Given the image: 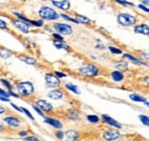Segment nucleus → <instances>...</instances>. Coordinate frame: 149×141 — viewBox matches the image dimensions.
<instances>
[{
	"label": "nucleus",
	"mask_w": 149,
	"mask_h": 141,
	"mask_svg": "<svg viewBox=\"0 0 149 141\" xmlns=\"http://www.w3.org/2000/svg\"><path fill=\"white\" fill-rule=\"evenodd\" d=\"M86 119L92 124H97L100 122V118H99L96 115H87V116H86Z\"/></svg>",
	"instance_id": "cd10ccee"
},
{
	"label": "nucleus",
	"mask_w": 149,
	"mask_h": 141,
	"mask_svg": "<svg viewBox=\"0 0 149 141\" xmlns=\"http://www.w3.org/2000/svg\"><path fill=\"white\" fill-rule=\"evenodd\" d=\"M54 29L57 31V34L60 35H71L72 34V27L69 24H64V23H54Z\"/></svg>",
	"instance_id": "6e6552de"
},
{
	"label": "nucleus",
	"mask_w": 149,
	"mask_h": 141,
	"mask_svg": "<svg viewBox=\"0 0 149 141\" xmlns=\"http://www.w3.org/2000/svg\"><path fill=\"white\" fill-rule=\"evenodd\" d=\"M143 82H145V83H146V84H147V85L149 86V76H147V77L143 79Z\"/></svg>",
	"instance_id": "603ef678"
},
{
	"label": "nucleus",
	"mask_w": 149,
	"mask_h": 141,
	"mask_svg": "<svg viewBox=\"0 0 149 141\" xmlns=\"http://www.w3.org/2000/svg\"><path fill=\"white\" fill-rule=\"evenodd\" d=\"M24 139V141H41L39 138H37V137H35V135H28V137H25V138H23Z\"/></svg>",
	"instance_id": "c9c22d12"
},
{
	"label": "nucleus",
	"mask_w": 149,
	"mask_h": 141,
	"mask_svg": "<svg viewBox=\"0 0 149 141\" xmlns=\"http://www.w3.org/2000/svg\"><path fill=\"white\" fill-rule=\"evenodd\" d=\"M0 29H2V30H8V23H7L6 21L1 20V18H0Z\"/></svg>",
	"instance_id": "f704fd0d"
},
{
	"label": "nucleus",
	"mask_w": 149,
	"mask_h": 141,
	"mask_svg": "<svg viewBox=\"0 0 149 141\" xmlns=\"http://www.w3.org/2000/svg\"><path fill=\"white\" fill-rule=\"evenodd\" d=\"M146 105H147V107L149 108V102H146Z\"/></svg>",
	"instance_id": "6e6d98bb"
},
{
	"label": "nucleus",
	"mask_w": 149,
	"mask_h": 141,
	"mask_svg": "<svg viewBox=\"0 0 149 141\" xmlns=\"http://www.w3.org/2000/svg\"><path fill=\"white\" fill-rule=\"evenodd\" d=\"M102 138L106 141H116L122 138V134L116 128H107L102 132Z\"/></svg>",
	"instance_id": "423d86ee"
},
{
	"label": "nucleus",
	"mask_w": 149,
	"mask_h": 141,
	"mask_svg": "<svg viewBox=\"0 0 149 141\" xmlns=\"http://www.w3.org/2000/svg\"><path fill=\"white\" fill-rule=\"evenodd\" d=\"M130 99L132 101H135V102H145V103L147 102V100H146L143 96H141V95H139V94H135V93L131 94Z\"/></svg>",
	"instance_id": "a878e982"
},
{
	"label": "nucleus",
	"mask_w": 149,
	"mask_h": 141,
	"mask_svg": "<svg viewBox=\"0 0 149 141\" xmlns=\"http://www.w3.org/2000/svg\"><path fill=\"white\" fill-rule=\"evenodd\" d=\"M13 14H14V16H16V18H17V20L22 21V22H24V23H25V24H28L29 27H31V25H32V20H30V18L25 17L24 15L19 14V12H13Z\"/></svg>",
	"instance_id": "aec40b11"
},
{
	"label": "nucleus",
	"mask_w": 149,
	"mask_h": 141,
	"mask_svg": "<svg viewBox=\"0 0 149 141\" xmlns=\"http://www.w3.org/2000/svg\"><path fill=\"white\" fill-rule=\"evenodd\" d=\"M55 137L58 139V140H62V139L64 138V132L61 131V130H57V131L55 132Z\"/></svg>",
	"instance_id": "72a5a7b5"
},
{
	"label": "nucleus",
	"mask_w": 149,
	"mask_h": 141,
	"mask_svg": "<svg viewBox=\"0 0 149 141\" xmlns=\"http://www.w3.org/2000/svg\"><path fill=\"white\" fill-rule=\"evenodd\" d=\"M117 3H120V5H123V6H130V7H133L134 6V3H132V2H129V1H125V0H115Z\"/></svg>",
	"instance_id": "2f4dec72"
},
{
	"label": "nucleus",
	"mask_w": 149,
	"mask_h": 141,
	"mask_svg": "<svg viewBox=\"0 0 149 141\" xmlns=\"http://www.w3.org/2000/svg\"><path fill=\"white\" fill-rule=\"evenodd\" d=\"M0 101H3V102H9V98H6V96H1L0 95Z\"/></svg>",
	"instance_id": "09e8293b"
},
{
	"label": "nucleus",
	"mask_w": 149,
	"mask_h": 141,
	"mask_svg": "<svg viewBox=\"0 0 149 141\" xmlns=\"http://www.w3.org/2000/svg\"><path fill=\"white\" fill-rule=\"evenodd\" d=\"M109 51L111 52L112 54H122V50L117 48V47H113V46H109Z\"/></svg>",
	"instance_id": "473e14b6"
},
{
	"label": "nucleus",
	"mask_w": 149,
	"mask_h": 141,
	"mask_svg": "<svg viewBox=\"0 0 149 141\" xmlns=\"http://www.w3.org/2000/svg\"><path fill=\"white\" fill-rule=\"evenodd\" d=\"M53 38L55 39L56 41H64V39H63V36L60 35V34H53Z\"/></svg>",
	"instance_id": "4c0bfd02"
},
{
	"label": "nucleus",
	"mask_w": 149,
	"mask_h": 141,
	"mask_svg": "<svg viewBox=\"0 0 149 141\" xmlns=\"http://www.w3.org/2000/svg\"><path fill=\"white\" fill-rule=\"evenodd\" d=\"M65 88H67V89H69V91H71V92H74V94H80L79 88L77 87L76 85H74V84H70V83L65 84Z\"/></svg>",
	"instance_id": "bb28decb"
},
{
	"label": "nucleus",
	"mask_w": 149,
	"mask_h": 141,
	"mask_svg": "<svg viewBox=\"0 0 149 141\" xmlns=\"http://www.w3.org/2000/svg\"><path fill=\"white\" fill-rule=\"evenodd\" d=\"M19 137H22V138L28 137V131H26V130H22V131H19Z\"/></svg>",
	"instance_id": "37998d69"
},
{
	"label": "nucleus",
	"mask_w": 149,
	"mask_h": 141,
	"mask_svg": "<svg viewBox=\"0 0 149 141\" xmlns=\"http://www.w3.org/2000/svg\"><path fill=\"white\" fill-rule=\"evenodd\" d=\"M96 48H100V50H103V48H104V46H103V45H96Z\"/></svg>",
	"instance_id": "864d4df0"
},
{
	"label": "nucleus",
	"mask_w": 149,
	"mask_h": 141,
	"mask_svg": "<svg viewBox=\"0 0 149 141\" xmlns=\"http://www.w3.org/2000/svg\"><path fill=\"white\" fill-rule=\"evenodd\" d=\"M19 60H21V61L25 62L26 64H30V66H36V64H37V60H36L33 56L22 54V55H19Z\"/></svg>",
	"instance_id": "f3484780"
},
{
	"label": "nucleus",
	"mask_w": 149,
	"mask_h": 141,
	"mask_svg": "<svg viewBox=\"0 0 149 141\" xmlns=\"http://www.w3.org/2000/svg\"><path fill=\"white\" fill-rule=\"evenodd\" d=\"M139 119L141 121V123H143L145 125L149 126V117L145 116V115H140V116H139Z\"/></svg>",
	"instance_id": "7c9ffc66"
},
{
	"label": "nucleus",
	"mask_w": 149,
	"mask_h": 141,
	"mask_svg": "<svg viewBox=\"0 0 149 141\" xmlns=\"http://www.w3.org/2000/svg\"><path fill=\"white\" fill-rule=\"evenodd\" d=\"M32 25L33 27H42L44 22H42V20H39V21H33L32 20Z\"/></svg>",
	"instance_id": "58836bf2"
},
{
	"label": "nucleus",
	"mask_w": 149,
	"mask_h": 141,
	"mask_svg": "<svg viewBox=\"0 0 149 141\" xmlns=\"http://www.w3.org/2000/svg\"><path fill=\"white\" fill-rule=\"evenodd\" d=\"M74 20L77 21V23L78 24H90L91 23V20L90 18H87V17H85V16H83V15H76V17H74Z\"/></svg>",
	"instance_id": "393cba45"
},
{
	"label": "nucleus",
	"mask_w": 149,
	"mask_h": 141,
	"mask_svg": "<svg viewBox=\"0 0 149 141\" xmlns=\"http://www.w3.org/2000/svg\"><path fill=\"white\" fill-rule=\"evenodd\" d=\"M16 91L19 96L23 98H30L35 94V85L31 82L24 80V82H19L16 83Z\"/></svg>",
	"instance_id": "f257e3e1"
},
{
	"label": "nucleus",
	"mask_w": 149,
	"mask_h": 141,
	"mask_svg": "<svg viewBox=\"0 0 149 141\" xmlns=\"http://www.w3.org/2000/svg\"><path fill=\"white\" fill-rule=\"evenodd\" d=\"M54 75H55L57 78H64V77H67V75L63 73V72H61V71H55Z\"/></svg>",
	"instance_id": "79ce46f5"
},
{
	"label": "nucleus",
	"mask_w": 149,
	"mask_h": 141,
	"mask_svg": "<svg viewBox=\"0 0 149 141\" xmlns=\"http://www.w3.org/2000/svg\"><path fill=\"white\" fill-rule=\"evenodd\" d=\"M47 95H48V98H51V99H53V100H61V99L64 98L65 93H64L62 89H60V88H54V89L51 91Z\"/></svg>",
	"instance_id": "ddd939ff"
},
{
	"label": "nucleus",
	"mask_w": 149,
	"mask_h": 141,
	"mask_svg": "<svg viewBox=\"0 0 149 141\" xmlns=\"http://www.w3.org/2000/svg\"><path fill=\"white\" fill-rule=\"evenodd\" d=\"M13 52L7 50V48H3V47H0V57L1 59H9L12 55H13Z\"/></svg>",
	"instance_id": "5701e85b"
},
{
	"label": "nucleus",
	"mask_w": 149,
	"mask_h": 141,
	"mask_svg": "<svg viewBox=\"0 0 149 141\" xmlns=\"http://www.w3.org/2000/svg\"><path fill=\"white\" fill-rule=\"evenodd\" d=\"M101 119L103 121L104 124H107V125H109V126H112V127H115V128H120V127H122V124H119L116 119L111 118V117L108 116V115H102V116H101Z\"/></svg>",
	"instance_id": "9b49d317"
},
{
	"label": "nucleus",
	"mask_w": 149,
	"mask_h": 141,
	"mask_svg": "<svg viewBox=\"0 0 149 141\" xmlns=\"http://www.w3.org/2000/svg\"><path fill=\"white\" fill-rule=\"evenodd\" d=\"M78 72H79L80 75L85 76V77H90V78H92V77H96V76L100 73V69H99V67H96L95 64L86 63V64L79 67Z\"/></svg>",
	"instance_id": "f03ea898"
},
{
	"label": "nucleus",
	"mask_w": 149,
	"mask_h": 141,
	"mask_svg": "<svg viewBox=\"0 0 149 141\" xmlns=\"http://www.w3.org/2000/svg\"><path fill=\"white\" fill-rule=\"evenodd\" d=\"M79 116H80V114H79V111L76 110V109H69V110L67 111V117H68L69 119L76 121V119L79 118Z\"/></svg>",
	"instance_id": "412c9836"
},
{
	"label": "nucleus",
	"mask_w": 149,
	"mask_h": 141,
	"mask_svg": "<svg viewBox=\"0 0 149 141\" xmlns=\"http://www.w3.org/2000/svg\"><path fill=\"white\" fill-rule=\"evenodd\" d=\"M8 93H9V96H14V98H16V99H19V95L17 93H15L14 91H8Z\"/></svg>",
	"instance_id": "c03bdc74"
},
{
	"label": "nucleus",
	"mask_w": 149,
	"mask_h": 141,
	"mask_svg": "<svg viewBox=\"0 0 149 141\" xmlns=\"http://www.w3.org/2000/svg\"><path fill=\"white\" fill-rule=\"evenodd\" d=\"M52 3H53L55 7L60 8V9H62V10H69L70 7H71L70 1H68V0H61V1L52 0Z\"/></svg>",
	"instance_id": "f8f14e48"
},
{
	"label": "nucleus",
	"mask_w": 149,
	"mask_h": 141,
	"mask_svg": "<svg viewBox=\"0 0 149 141\" xmlns=\"http://www.w3.org/2000/svg\"><path fill=\"white\" fill-rule=\"evenodd\" d=\"M3 130H5V124L0 122V132H1V131H3Z\"/></svg>",
	"instance_id": "3c124183"
},
{
	"label": "nucleus",
	"mask_w": 149,
	"mask_h": 141,
	"mask_svg": "<svg viewBox=\"0 0 149 141\" xmlns=\"http://www.w3.org/2000/svg\"><path fill=\"white\" fill-rule=\"evenodd\" d=\"M123 56H124V59L130 60L131 62H133V63H135V64H139V66H147L146 62L141 61L140 59H138V57H135V56H133V55H131V54H129V53L123 54Z\"/></svg>",
	"instance_id": "a211bd4d"
},
{
	"label": "nucleus",
	"mask_w": 149,
	"mask_h": 141,
	"mask_svg": "<svg viewBox=\"0 0 149 141\" xmlns=\"http://www.w3.org/2000/svg\"><path fill=\"white\" fill-rule=\"evenodd\" d=\"M38 15L40 16L41 20H48V21H54L60 17V14H57L56 10H54L51 7H47V6H42L39 9Z\"/></svg>",
	"instance_id": "7ed1b4c3"
},
{
	"label": "nucleus",
	"mask_w": 149,
	"mask_h": 141,
	"mask_svg": "<svg viewBox=\"0 0 149 141\" xmlns=\"http://www.w3.org/2000/svg\"><path fill=\"white\" fill-rule=\"evenodd\" d=\"M0 82H1V84H2L5 87L7 88V91H13V85H12V83H10V82H8V80H7V79H5V78H2Z\"/></svg>",
	"instance_id": "c85d7f7f"
},
{
	"label": "nucleus",
	"mask_w": 149,
	"mask_h": 141,
	"mask_svg": "<svg viewBox=\"0 0 149 141\" xmlns=\"http://www.w3.org/2000/svg\"><path fill=\"white\" fill-rule=\"evenodd\" d=\"M60 17L64 18L65 21H69V22H74V23H77V21L74 20V18L70 17V16H68V15H64V14H62V15H60ZM78 24V23H77Z\"/></svg>",
	"instance_id": "e433bc0d"
},
{
	"label": "nucleus",
	"mask_w": 149,
	"mask_h": 141,
	"mask_svg": "<svg viewBox=\"0 0 149 141\" xmlns=\"http://www.w3.org/2000/svg\"><path fill=\"white\" fill-rule=\"evenodd\" d=\"M115 68L118 71L120 70H127L129 69V64L125 62V61H118L115 63Z\"/></svg>",
	"instance_id": "b1692460"
},
{
	"label": "nucleus",
	"mask_w": 149,
	"mask_h": 141,
	"mask_svg": "<svg viewBox=\"0 0 149 141\" xmlns=\"http://www.w3.org/2000/svg\"><path fill=\"white\" fill-rule=\"evenodd\" d=\"M143 3H146V5H149V0H141Z\"/></svg>",
	"instance_id": "5fc2aeb1"
},
{
	"label": "nucleus",
	"mask_w": 149,
	"mask_h": 141,
	"mask_svg": "<svg viewBox=\"0 0 149 141\" xmlns=\"http://www.w3.org/2000/svg\"><path fill=\"white\" fill-rule=\"evenodd\" d=\"M5 112H7V108L0 106V115H2V114H5Z\"/></svg>",
	"instance_id": "de8ad7c7"
},
{
	"label": "nucleus",
	"mask_w": 149,
	"mask_h": 141,
	"mask_svg": "<svg viewBox=\"0 0 149 141\" xmlns=\"http://www.w3.org/2000/svg\"><path fill=\"white\" fill-rule=\"evenodd\" d=\"M0 95H1V96H6V98H10L8 91H6V89H3V88H0Z\"/></svg>",
	"instance_id": "ea45409f"
},
{
	"label": "nucleus",
	"mask_w": 149,
	"mask_h": 141,
	"mask_svg": "<svg viewBox=\"0 0 149 141\" xmlns=\"http://www.w3.org/2000/svg\"><path fill=\"white\" fill-rule=\"evenodd\" d=\"M117 21L123 27H131L136 22V18L129 13H120L117 16Z\"/></svg>",
	"instance_id": "20e7f679"
},
{
	"label": "nucleus",
	"mask_w": 149,
	"mask_h": 141,
	"mask_svg": "<svg viewBox=\"0 0 149 141\" xmlns=\"http://www.w3.org/2000/svg\"><path fill=\"white\" fill-rule=\"evenodd\" d=\"M134 32L135 34H140V35H145L149 36V27L146 24H139V25H135L134 28Z\"/></svg>",
	"instance_id": "dca6fc26"
},
{
	"label": "nucleus",
	"mask_w": 149,
	"mask_h": 141,
	"mask_svg": "<svg viewBox=\"0 0 149 141\" xmlns=\"http://www.w3.org/2000/svg\"><path fill=\"white\" fill-rule=\"evenodd\" d=\"M54 46H55L56 48H58V50H65V51H70V46L68 45V44H65L64 41H56L54 40Z\"/></svg>",
	"instance_id": "4be33fe9"
},
{
	"label": "nucleus",
	"mask_w": 149,
	"mask_h": 141,
	"mask_svg": "<svg viewBox=\"0 0 149 141\" xmlns=\"http://www.w3.org/2000/svg\"><path fill=\"white\" fill-rule=\"evenodd\" d=\"M64 137H65L67 141H77L79 139V133L74 130H69L64 133Z\"/></svg>",
	"instance_id": "2eb2a0df"
},
{
	"label": "nucleus",
	"mask_w": 149,
	"mask_h": 141,
	"mask_svg": "<svg viewBox=\"0 0 149 141\" xmlns=\"http://www.w3.org/2000/svg\"><path fill=\"white\" fill-rule=\"evenodd\" d=\"M139 8H140V9H142L143 12H146V13H149V8H147V7H146V6H143V5H140V6H139Z\"/></svg>",
	"instance_id": "49530a36"
},
{
	"label": "nucleus",
	"mask_w": 149,
	"mask_h": 141,
	"mask_svg": "<svg viewBox=\"0 0 149 141\" xmlns=\"http://www.w3.org/2000/svg\"><path fill=\"white\" fill-rule=\"evenodd\" d=\"M2 122L5 123V125H7L10 128H19L23 124L22 119L19 117H17V116H15V115H9V116L3 117Z\"/></svg>",
	"instance_id": "39448f33"
},
{
	"label": "nucleus",
	"mask_w": 149,
	"mask_h": 141,
	"mask_svg": "<svg viewBox=\"0 0 149 141\" xmlns=\"http://www.w3.org/2000/svg\"><path fill=\"white\" fill-rule=\"evenodd\" d=\"M44 122L47 123L48 125H51V126H53L54 128H57V130H61L62 126H63L58 119L53 118V117H44Z\"/></svg>",
	"instance_id": "4468645a"
},
{
	"label": "nucleus",
	"mask_w": 149,
	"mask_h": 141,
	"mask_svg": "<svg viewBox=\"0 0 149 141\" xmlns=\"http://www.w3.org/2000/svg\"><path fill=\"white\" fill-rule=\"evenodd\" d=\"M35 105L44 112H51V111H53V106L48 102V101H46V100H44V99H38L36 100V102H35Z\"/></svg>",
	"instance_id": "1a4fd4ad"
},
{
	"label": "nucleus",
	"mask_w": 149,
	"mask_h": 141,
	"mask_svg": "<svg viewBox=\"0 0 149 141\" xmlns=\"http://www.w3.org/2000/svg\"><path fill=\"white\" fill-rule=\"evenodd\" d=\"M141 55H142L145 59H148V60H149V53H146V52H141Z\"/></svg>",
	"instance_id": "8fccbe9b"
},
{
	"label": "nucleus",
	"mask_w": 149,
	"mask_h": 141,
	"mask_svg": "<svg viewBox=\"0 0 149 141\" xmlns=\"http://www.w3.org/2000/svg\"><path fill=\"white\" fill-rule=\"evenodd\" d=\"M10 106H12V108L13 109H15L16 111H19V112H22V110H21V107H17L15 103H10Z\"/></svg>",
	"instance_id": "a18cd8bd"
},
{
	"label": "nucleus",
	"mask_w": 149,
	"mask_h": 141,
	"mask_svg": "<svg viewBox=\"0 0 149 141\" xmlns=\"http://www.w3.org/2000/svg\"><path fill=\"white\" fill-rule=\"evenodd\" d=\"M12 25H13L15 29L19 30L21 32H23V34H29V28H30V27H29L28 24H25L24 22L17 20V18L12 20Z\"/></svg>",
	"instance_id": "9d476101"
},
{
	"label": "nucleus",
	"mask_w": 149,
	"mask_h": 141,
	"mask_svg": "<svg viewBox=\"0 0 149 141\" xmlns=\"http://www.w3.org/2000/svg\"><path fill=\"white\" fill-rule=\"evenodd\" d=\"M111 78L113 82H117V83H119V82H123L124 80V75H123V72L122 71H118V70H115L111 72Z\"/></svg>",
	"instance_id": "6ab92c4d"
},
{
	"label": "nucleus",
	"mask_w": 149,
	"mask_h": 141,
	"mask_svg": "<svg viewBox=\"0 0 149 141\" xmlns=\"http://www.w3.org/2000/svg\"><path fill=\"white\" fill-rule=\"evenodd\" d=\"M21 110H22V112H23V114H24V115H25V116H26L29 119H31V121H35V117L31 115V112H30V111H29L26 108H23V107H21Z\"/></svg>",
	"instance_id": "c756f323"
},
{
	"label": "nucleus",
	"mask_w": 149,
	"mask_h": 141,
	"mask_svg": "<svg viewBox=\"0 0 149 141\" xmlns=\"http://www.w3.org/2000/svg\"><path fill=\"white\" fill-rule=\"evenodd\" d=\"M45 83H46V86L49 88H58L61 83H60V78H57L54 73H46L45 75Z\"/></svg>",
	"instance_id": "0eeeda50"
},
{
	"label": "nucleus",
	"mask_w": 149,
	"mask_h": 141,
	"mask_svg": "<svg viewBox=\"0 0 149 141\" xmlns=\"http://www.w3.org/2000/svg\"><path fill=\"white\" fill-rule=\"evenodd\" d=\"M32 108H33V109L36 110V112H37V114L39 115V116L44 117V112H42V111H41V110H40V109H39V108H38V107L36 106V105H32Z\"/></svg>",
	"instance_id": "a19ab883"
}]
</instances>
